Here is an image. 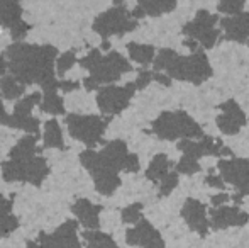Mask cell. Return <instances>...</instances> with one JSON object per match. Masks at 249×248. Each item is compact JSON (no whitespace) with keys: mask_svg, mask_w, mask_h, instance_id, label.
<instances>
[{"mask_svg":"<svg viewBox=\"0 0 249 248\" xmlns=\"http://www.w3.org/2000/svg\"><path fill=\"white\" fill-rule=\"evenodd\" d=\"M153 65L154 72L164 73L171 80L188 82L194 85H200L213 75L210 61L202 48L192 51V55H187V57H181L175 50L164 48L158 51V55H154Z\"/></svg>","mask_w":249,"mask_h":248,"instance_id":"obj_2","label":"cell"},{"mask_svg":"<svg viewBox=\"0 0 249 248\" xmlns=\"http://www.w3.org/2000/svg\"><path fill=\"white\" fill-rule=\"evenodd\" d=\"M153 80H158V82L163 83V85H166V87H170V85H171V78H170V76L164 75V73L153 72Z\"/></svg>","mask_w":249,"mask_h":248,"instance_id":"obj_34","label":"cell"},{"mask_svg":"<svg viewBox=\"0 0 249 248\" xmlns=\"http://www.w3.org/2000/svg\"><path fill=\"white\" fill-rule=\"evenodd\" d=\"M127 51L131 55V58L139 65L148 66L149 63H153L156 50L151 44H139V43H129L127 44Z\"/></svg>","mask_w":249,"mask_h":248,"instance_id":"obj_21","label":"cell"},{"mask_svg":"<svg viewBox=\"0 0 249 248\" xmlns=\"http://www.w3.org/2000/svg\"><path fill=\"white\" fill-rule=\"evenodd\" d=\"M205 184L212 189H219V191H224V189H226V184H224V180L220 179V175H213L212 172L205 177Z\"/></svg>","mask_w":249,"mask_h":248,"instance_id":"obj_31","label":"cell"},{"mask_svg":"<svg viewBox=\"0 0 249 248\" xmlns=\"http://www.w3.org/2000/svg\"><path fill=\"white\" fill-rule=\"evenodd\" d=\"M181 218L187 223V226L194 233L200 236H207L209 233V212H207V206L200 202L198 199L188 197L185 201L183 208H181Z\"/></svg>","mask_w":249,"mask_h":248,"instance_id":"obj_14","label":"cell"},{"mask_svg":"<svg viewBox=\"0 0 249 248\" xmlns=\"http://www.w3.org/2000/svg\"><path fill=\"white\" fill-rule=\"evenodd\" d=\"M136 92L134 83H127L124 87H105L99 92L97 95V102L102 113L108 114V116H114L119 114L129 106L132 95Z\"/></svg>","mask_w":249,"mask_h":248,"instance_id":"obj_9","label":"cell"},{"mask_svg":"<svg viewBox=\"0 0 249 248\" xmlns=\"http://www.w3.org/2000/svg\"><path fill=\"white\" fill-rule=\"evenodd\" d=\"M220 29L224 33V39L246 44L249 41V12L243 10L236 16L220 19Z\"/></svg>","mask_w":249,"mask_h":248,"instance_id":"obj_15","label":"cell"},{"mask_svg":"<svg viewBox=\"0 0 249 248\" xmlns=\"http://www.w3.org/2000/svg\"><path fill=\"white\" fill-rule=\"evenodd\" d=\"M200 170H202V167H200L198 160H194L190 158V156H181L180 162L175 165V172L178 173V175H195V173H198Z\"/></svg>","mask_w":249,"mask_h":248,"instance_id":"obj_22","label":"cell"},{"mask_svg":"<svg viewBox=\"0 0 249 248\" xmlns=\"http://www.w3.org/2000/svg\"><path fill=\"white\" fill-rule=\"evenodd\" d=\"M114 2H115V3H121V2H122V0H114Z\"/></svg>","mask_w":249,"mask_h":248,"instance_id":"obj_38","label":"cell"},{"mask_svg":"<svg viewBox=\"0 0 249 248\" xmlns=\"http://www.w3.org/2000/svg\"><path fill=\"white\" fill-rule=\"evenodd\" d=\"M178 150L185 156H190L194 160L203 158V156H232V152L224 146L220 139L207 134L200 139H180Z\"/></svg>","mask_w":249,"mask_h":248,"instance_id":"obj_8","label":"cell"},{"mask_svg":"<svg viewBox=\"0 0 249 248\" xmlns=\"http://www.w3.org/2000/svg\"><path fill=\"white\" fill-rule=\"evenodd\" d=\"M244 5H246V0H219L217 3V10L220 14H224L226 17L236 16V14L243 12Z\"/></svg>","mask_w":249,"mask_h":248,"instance_id":"obj_23","label":"cell"},{"mask_svg":"<svg viewBox=\"0 0 249 248\" xmlns=\"http://www.w3.org/2000/svg\"><path fill=\"white\" fill-rule=\"evenodd\" d=\"M26 248H41L37 242H26Z\"/></svg>","mask_w":249,"mask_h":248,"instance_id":"obj_36","label":"cell"},{"mask_svg":"<svg viewBox=\"0 0 249 248\" xmlns=\"http://www.w3.org/2000/svg\"><path fill=\"white\" fill-rule=\"evenodd\" d=\"M209 228L213 231L232 228V226H244L249 223V214L241 211L237 206H220L212 208L209 212Z\"/></svg>","mask_w":249,"mask_h":248,"instance_id":"obj_13","label":"cell"},{"mask_svg":"<svg viewBox=\"0 0 249 248\" xmlns=\"http://www.w3.org/2000/svg\"><path fill=\"white\" fill-rule=\"evenodd\" d=\"M122 223L125 225H136L139 219H142V204L141 202H134V204L127 206L122 209Z\"/></svg>","mask_w":249,"mask_h":248,"instance_id":"obj_24","label":"cell"},{"mask_svg":"<svg viewBox=\"0 0 249 248\" xmlns=\"http://www.w3.org/2000/svg\"><path fill=\"white\" fill-rule=\"evenodd\" d=\"M37 245L41 248H83L78 240V223L70 219L53 233H39Z\"/></svg>","mask_w":249,"mask_h":248,"instance_id":"obj_10","label":"cell"},{"mask_svg":"<svg viewBox=\"0 0 249 248\" xmlns=\"http://www.w3.org/2000/svg\"><path fill=\"white\" fill-rule=\"evenodd\" d=\"M219 16L210 14L209 10H198L195 17L181 27V33L200 44L202 50H212L220 38V29L217 27Z\"/></svg>","mask_w":249,"mask_h":248,"instance_id":"obj_5","label":"cell"},{"mask_svg":"<svg viewBox=\"0 0 249 248\" xmlns=\"http://www.w3.org/2000/svg\"><path fill=\"white\" fill-rule=\"evenodd\" d=\"M231 201V195L227 192H220V194H215L210 197V204L212 208H220V206H226V202Z\"/></svg>","mask_w":249,"mask_h":248,"instance_id":"obj_32","label":"cell"},{"mask_svg":"<svg viewBox=\"0 0 249 248\" xmlns=\"http://www.w3.org/2000/svg\"><path fill=\"white\" fill-rule=\"evenodd\" d=\"M151 82H153V72H149V70H141V72H139L138 80L134 82L136 90L146 89V87H148Z\"/></svg>","mask_w":249,"mask_h":248,"instance_id":"obj_30","label":"cell"},{"mask_svg":"<svg viewBox=\"0 0 249 248\" xmlns=\"http://www.w3.org/2000/svg\"><path fill=\"white\" fill-rule=\"evenodd\" d=\"M217 169L224 184H229L236 189V194L231 195V199L239 204L246 195H249V160L236 156L220 158Z\"/></svg>","mask_w":249,"mask_h":248,"instance_id":"obj_6","label":"cell"},{"mask_svg":"<svg viewBox=\"0 0 249 248\" xmlns=\"http://www.w3.org/2000/svg\"><path fill=\"white\" fill-rule=\"evenodd\" d=\"M87 248H119L115 240L107 233H102L99 229H85L83 231Z\"/></svg>","mask_w":249,"mask_h":248,"instance_id":"obj_20","label":"cell"},{"mask_svg":"<svg viewBox=\"0 0 249 248\" xmlns=\"http://www.w3.org/2000/svg\"><path fill=\"white\" fill-rule=\"evenodd\" d=\"M154 136L164 141H175V139H200L205 136L202 126H200L190 114L185 111H164L153 121L151 128Z\"/></svg>","mask_w":249,"mask_h":248,"instance_id":"obj_3","label":"cell"},{"mask_svg":"<svg viewBox=\"0 0 249 248\" xmlns=\"http://www.w3.org/2000/svg\"><path fill=\"white\" fill-rule=\"evenodd\" d=\"M219 109L222 111V114L217 116L215 123H217V128H219V131L222 133V134L234 136V134H237L244 126H246L248 117L236 100H232V99L226 100V102L220 104Z\"/></svg>","mask_w":249,"mask_h":248,"instance_id":"obj_12","label":"cell"},{"mask_svg":"<svg viewBox=\"0 0 249 248\" xmlns=\"http://www.w3.org/2000/svg\"><path fill=\"white\" fill-rule=\"evenodd\" d=\"M20 92H22V87H20L14 78L3 80V94H5L7 99H14V97L20 95Z\"/></svg>","mask_w":249,"mask_h":248,"instance_id":"obj_28","label":"cell"},{"mask_svg":"<svg viewBox=\"0 0 249 248\" xmlns=\"http://www.w3.org/2000/svg\"><path fill=\"white\" fill-rule=\"evenodd\" d=\"M178 182H180V175L177 172H170L166 177H163L160 180V197L170 195L178 187Z\"/></svg>","mask_w":249,"mask_h":248,"instance_id":"obj_25","label":"cell"},{"mask_svg":"<svg viewBox=\"0 0 249 248\" xmlns=\"http://www.w3.org/2000/svg\"><path fill=\"white\" fill-rule=\"evenodd\" d=\"M44 141L46 145H51V146H61V131H59L58 124L56 123H50L46 126V134H44Z\"/></svg>","mask_w":249,"mask_h":248,"instance_id":"obj_27","label":"cell"},{"mask_svg":"<svg viewBox=\"0 0 249 248\" xmlns=\"http://www.w3.org/2000/svg\"><path fill=\"white\" fill-rule=\"evenodd\" d=\"M73 61H75V55H73V53H68V55H65L63 58H59V63H58L59 73H65L66 70L73 65Z\"/></svg>","mask_w":249,"mask_h":248,"instance_id":"obj_33","label":"cell"},{"mask_svg":"<svg viewBox=\"0 0 249 248\" xmlns=\"http://www.w3.org/2000/svg\"><path fill=\"white\" fill-rule=\"evenodd\" d=\"M43 107H44V111H48V113H53V114H59V113H63L61 100H59L56 95H51V94H48V95H46V99H44Z\"/></svg>","mask_w":249,"mask_h":248,"instance_id":"obj_29","label":"cell"},{"mask_svg":"<svg viewBox=\"0 0 249 248\" xmlns=\"http://www.w3.org/2000/svg\"><path fill=\"white\" fill-rule=\"evenodd\" d=\"M0 72H3V63H2V60H0Z\"/></svg>","mask_w":249,"mask_h":248,"instance_id":"obj_37","label":"cell"},{"mask_svg":"<svg viewBox=\"0 0 249 248\" xmlns=\"http://www.w3.org/2000/svg\"><path fill=\"white\" fill-rule=\"evenodd\" d=\"M82 163L92 173L97 191L102 195H112L121 186L119 172H138L139 158L138 155L127 152V145L121 139L108 143L104 152H85L82 155Z\"/></svg>","mask_w":249,"mask_h":248,"instance_id":"obj_1","label":"cell"},{"mask_svg":"<svg viewBox=\"0 0 249 248\" xmlns=\"http://www.w3.org/2000/svg\"><path fill=\"white\" fill-rule=\"evenodd\" d=\"M68 128L71 129L75 138L82 139L92 148L93 145L100 141L102 134L107 128V121L95 116H71L68 117Z\"/></svg>","mask_w":249,"mask_h":248,"instance_id":"obj_11","label":"cell"},{"mask_svg":"<svg viewBox=\"0 0 249 248\" xmlns=\"http://www.w3.org/2000/svg\"><path fill=\"white\" fill-rule=\"evenodd\" d=\"M171 167H173L171 160L164 153H160V155H156L151 160L148 170H146V177H148L151 182L158 184L163 177H166L171 172Z\"/></svg>","mask_w":249,"mask_h":248,"instance_id":"obj_19","label":"cell"},{"mask_svg":"<svg viewBox=\"0 0 249 248\" xmlns=\"http://www.w3.org/2000/svg\"><path fill=\"white\" fill-rule=\"evenodd\" d=\"M82 65H85V68L92 70V78H89V82H87L89 89H95L100 83L115 82V80L121 78V75L132 70L131 63L122 55L114 53V51L107 57H100L99 51H92L90 57L82 60Z\"/></svg>","mask_w":249,"mask_h":248,"instance_id":"obj_4","label":"cell"},{"mask_svg":"<svg viewBox=\"0 0 249 248\" xmlns=\"http://www.w3.org/2000/svg\"><path fill=\"white\" fill-rule=\"evenodd\" d=\"M138 20L125 10V7H114V9L104 12L95 20V31L102 38L108 36H122V34L134 31Z\"/></svg>","mask_w":249,"mask_h":248,"instance_id":"obj_7","label":"cell"},{"mask_svg":"<svg viewBox=\"0 0 249 248\" xmlns=\"http://www.w3.org/2000/svg\"><path fill=\"white\" fill-rule=\"evenodd\" d=\"M160 231L154 228L148 219H139L132 228H129L125 231V243L129 247H141L144 248L149 245L151 242H154L156 238H160Z\"/></svg>","mask_w":249,"mask_h":248,"instance_id":"obj_16","label":"cell"},{"mask_svg":"<svg viewBox=\"0 0 249 248\" xmlns=\"http://www.w3.org/2000/svg\"><path fill=\"white\" fill-rule=\"evenodd\" d=\"M73 214L76 216L78 223L85 229H99L100 226V211L102 208L89 199H78L71 208Z\"/></svg>","mask_w":249,"mask_h":248,"instance_id":"obj_17","label":"cell"},{"mask_svg":"<svg viewBox=\"0 0 249 248\" xmlns=\"http://www.w3.org/2000/svg\"><path fill=\"white\" fill-rule=\"evenodd\" d=\"M175 9H177V0H138V7L131 16L134 19L144 16L160 17L163 14L173 12Z\"/></svg>","mask_w":249,"mask_h":248,"instance_id":"obj_18","label":"cell"},{"mask_svg":"<svg viewBox=\"0 0 249 248\" xmlns=\"http://www.w3.org/2000/svg\"><path fill=\"white\" fill-rule=\"evenodd\" d=\"M144 248H166V245H164V240L160 236V238H156L154 242H151L149 245H146Z\"/></svg>","mask_w":249,"mask_h":248,"instance_id":"obj_35","label":"cell"},{"mask_svg":"<svg viewBox=\"0 0 249 248\" xmlns=\"http://www.w3.org/2000/svg\"><path fill=\"white\" fill-rule=\"evenodd\" d=\"M17 226H19V219L16 216H12L9 212H0V238L10 235L12 231H16Z\"/></svg>","mask_w":249,"mask_h":248,"instance_id":"obj_26","label":"cell"}]
</instances>
